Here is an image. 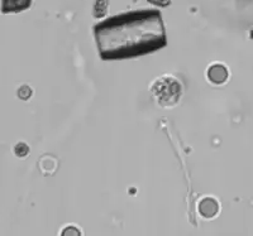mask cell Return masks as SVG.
I'll list each match as a JSON object with an SVG mask.
<instances>
[{"instance_id":"cell-1","label":"cell","mask_w":253,"mask_h":236,"mask_svg":"<svg viewBox=\"0 0 253 236\" xmlns=\"http://www.w3.org/2000/svg\"><path fill=\"white\" fill-rule=\"evenodd\" d=\"M95 43L103 61H122L151 55L167 46L162 14L142 9L107 18L94 26Z\"/></svg>"},{"instance_id":"cell-2","label":"cell","mask_w":253,"mask_h":236,"mask_svg":"<svg viewBox=\"0 0 253 236\" xmlns=\"http://www.w3.org/2000/svg\"><path fill=\"white\" fill-rule=\"evenodd\" d=\"M32 0H1V13H20L31 8Z\"/></svg>"},{"instance_id":"cell-3","label":"cell","mask_w":253,"mask_h":236,"mask_svg":"<svg viewBox=\"0 0 253 236\" xmlns=\"http://www.w3.org/2000/svg\"><path fill=\"white\" fill-rule=\"evenodd\" d=\"M208 77L211 82L214 84H221V82H224L228 77V72L227 69H225L224 66H221V65H214L209 68L208 71Z\"/></svg>"},{"instance_id":"cell-4","label":"cell","mask_w":253,"mask_h":236,"mask_svg":"<svg viewBox=\"0 0 253 236\" xmlns=\"http://www.w3.org/2000/svg\"><path fill=\"white\" fill-rule=\"evenodd\" d=\"M61 236H81V233L75 226H67V228H65L62 230Z\"/></svg>"},{"instance_id":"cell-5","label":"cell","mask_w":253,"mask_h":236,"mask_svg":"<svg viewBox=\"0 0 253 236\" xmlns=\"http://www.w3.org/2000/svg\"><path fill=\"white\" fill-rule=\"evenodd\" d=\"M148 3L156 6H161V8H166L171 4V0H147Z\"/></svg>"}]
</instances>
